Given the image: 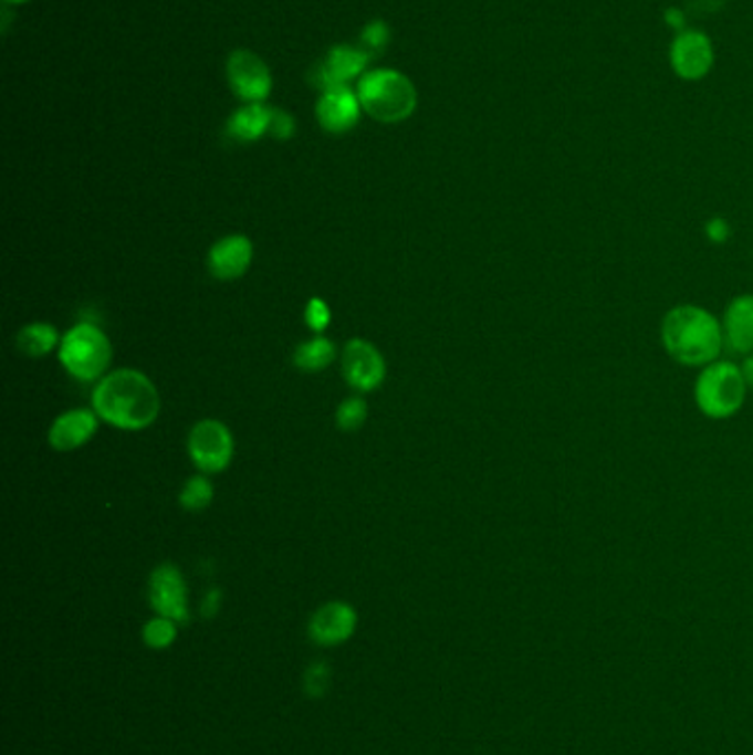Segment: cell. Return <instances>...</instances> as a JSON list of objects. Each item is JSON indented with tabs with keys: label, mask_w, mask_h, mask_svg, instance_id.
Here are the masks:
<instances>
[{
	"label": "cell",
	"mask_w": 753,
	"mask_h": 755,
	"mask_svg": "<svg viewBox=\"0 0 753 755\" xmlns=\"http://www.w3.org/2000/svg\"><path fill=\"white\" fill-rule=\"evenodd\" d=\"M161 409L159 391L142 371L117 369L100 380L93 391V411L106 424L122 431L150 427Z\"/></svg>",
	"instance_id": "cell-1"
},
{
	"label": "cell",
	"mask_w": 753,
	"mask_h": 755,
	"mask_svg": "<svg viewBox=\"0 0 753 755\" xmlns=\"http://www.w3.org/2000/svg\"><path fill=\"white\" fill-rule=\"evenodd\" d=\"M666 352L686 367H708L725 349L721 321L699 305H677L661 323Z\"/></svg>",
	"instance_id": "cell-2"
},
{
	"label": "cell",
	"mask_w": 753,
	"mask_h": 755,
	"mask_svg": "<svg viewBox=\"0 0 753 755\" xmlns=\"http://www.w3.org/2000/svg\"><path fill=\"white\" fill-rule=\"evenodd\" d=\"M363 111L380 124H398L414 115L418 91L398 69H369L356 84Z\"/></svg>",
	"instance_id": "cell-3"
},
{
	"label": "cell",
	"mask_w": 753,
	"mask_h": 755,
	"mask_svg": "<svg viewBox=\"0 0 753 755\" xmlns=\"http://www.w3.org/2000/svg\"><path fill=\"white\" fill-rule=\"evenodd\" d=\"M747 391L741 367L730 360H717L703 367L694 385V400L703 416L712 420H728L743 409Z\"/></svg>",
	"instance_id": "cell-4"
},
{
	"label": "cell",
	"mask_w": 753,
	"mask_h": 755,
	"mask_svg": "<svg viewBox=\"0 0 753 755\" xmlns=\"http://www.w3.org/2000/svg\"><path fill=\"white\" fill-rule=\"evenodd\" d=\"M111 343L106 334L93 323H77L71 327L57 347V358L69 376L80 382H93L104 376L111 365Z\"/></svg>",
	"instance_id": "cell-5"
},
{
	"label": "cell",
	"mask_w": 753,
	"mask_h": 755,
	"mask_svg": "<svg viewBox=\"0 0 753 755\" xmlns=\"http://www.w3.org/2000/svg\"><path fill=\"white\" fill-rule=\"evenodd\" d=\"M188 455L201 473L215 475L226 471L234 455L230 429L219 420L197 422L188 436Z\"/></svg>",
	"instance_id": "cell-6"
},
{
	"label": "cell",
	"mask_w": 753,
	"mask_h": 755,
	"mask_svg": "<svg viewBox=\"0 0 753 755\" xmlns=\"http://www.w3.org/2000/svg\"><path fill=\"white\" fill-rule=\"evenodd\" d=\"M228 86L243 104L265 102L272 93V73L263 57L250 49H234L226 60Z\"/></svg>",
	"instance_id": "cell-7"
},
{
	"label": "cell",
	"mask_w": 753,
	"mask_h": 755,
	"mask_svg": "<svg viewBox=\"0 0 753 755\" xmlns=\"http://www.w3.org/2000/svg\"><path fill=\"white\" fill-rule=\"evenodd\" d=\"M363 104L352 84H336L321 88L316 99V119L323 130L341 135L352 130L363 115Z\"/></svg>",
	"instance_id": "cell-8"
},
{
	"label": "cell",
	"mask_w": 753,
	"mask_h": 755,
	"mask_svg": "<svg viewBox=\"0 0 753 755\" xmlns=\"http://www.w3.org/2000/svg\"><path fill=\"white\" fill-rule=\"evenodd\" d=\"M341 363L347 385L363 394L378 389L387 374L385 358L380 356V352L363 338H354L345 345Z\"/></svg>",
	"instance_id": "cell-9"
},
{
	"label": "cell",
	"mask_w": 753,
	"mask_h": 755,
	"mask_svg": "<svg viewBox=\"0 0 753 755\" xmlns=\"http://www.w3.org/2000/svg\"><path fill=\"white\" fill-rule=\"evenodd\" d=\"M148 597L150 606L159 617H166L175 623H186L188 621V595H186V584L181 573L164 564L153 570L150 581H148Z\"/></svg>",
	"instance_id": "cell-10"
},
{
	"label": "cell",
	"mask_w": 753,
	"mask_h": 755,
	"mask_svg": "<svg viewBox=\"0 0 753 755\" xmlns=\"http://www.w3.org/2000/svg\"><path fill=\"white\" fill-rule=\"evenodd\" d=\"M372 53L363 46L354 44H334L325 60L316 69V84L318 88L336 86V84H352L360 80L369 69Z\"/></svg>",
	"instance_id": "cell-11"
},
{
	"label": "cell",
	"mask_w": 753,
	"mask_h": 755,
	"mask_svg": "<svg viewBox=\"0 0 753 755\" xmlns=\"http://www.w3.org/2000/svg\"><path fill=\"white\" fill-rule=\"evenodd\" d=\"M674 71L686 80L703 77L714 64V49L708 35L699 31H683L677 35L670 49Z\"/></svg>",
	"instance_id": "cell-12"
},
{
	"label": "cell",
	"mask_w": 753,
	"mask_h": 755,
	"mask_svg": "<svg viewBox=\"0 0 753 755\" xmlns=\"http://www.w3.org/2000/svg\"><path fill=\"white\" fill-rule=\"evenodd\" d=\"M252 241L243 234L219 239L208 252V270L219 281H234L243 276L252 263Z\"/></svg>",
	"instance_id": "cell-13"
},
{
	"label": "cell",
	"mask_w": 753,
	"mask_h": 755,
	"mask_svg": "<svg viewBox=\"0 0 753 755\" xmlns=\"http://www.w3.org/2000/svg\"><path fill=\"white\" fill-rule=\"evenodd\" d=\"M97 431V413L73 409L57 416L49 429V444L57 453H69L84 447Z\"/></svg>",
	"instance_id": "cell-14"
},
{
	"label": "cell",
	"mask_w": 753,
	"mask_h": 755,
	"mask_svg": "<svg viewBox=\"0 0 753 755\" xmlns=\"http://www.w3.org/2000/svg\"><path fill=\"white\" fill-rule=\"evenodd\" d=\"M356 628V612L352 606L334 601L323 606L310 621V637L318 646H336L352 637Z\"/></svg>",
	"instance_id": "cell-15"
},
{
	"label": "cell",
	"mask_w": 753,
	"mask_h": 755,
	"mask_svg": "<svg viewBox=\"0 0 753 755\" xmlns=\"http://www.w3.org/2000/svg\"><path fill=\"white\" fill-rule=\"evenodd\" d=\"M725 349L734 354H753V294L736 296L723 314Z\"/></svg>",
	"instance_id": "cell-16"
},
{
	"label": "cell",
	"mask_w": 753,
	"mask_h": 755,
	"mask_svg": "<svg viewBox=\"0 0 753 755\" xmlns=\"http://www.w3.org/2000/svg\"><path fill=\"white\" fill-rule=\"evenodd\" d=\"M272 106H265L263 102H254V104H243L239 106L226 122V133L241 144L248 141H257L261 139L265 133H270V124H272Z\"/></svg>",
	"instance_id": "cell-17"
},
{
	"label": "cell",
	"mask_w": 753,
	"mask_h": 755,
	"mask_svg": "<svg viewBox=\"0 0 753 755\" xmlns=\"http://www.w3.org/2000/svg\"><path fill=\"white\" fill-rule=\"evenodd\" d=\"M15 347L29 358H42L60 347L57 332L49 323H29L15 336Z\"/></svg>",
	"instance_id": "cell-18"
},
{
	"label": "cell",
	"mask_w": 753,
	"mask_h": 755,
	"mask_svg": "<svg viewBox=\"0 0 753 755\" xmlns=\"http://www.w3.org/2000/svg\"><path fill=\"white\" fill-rule=\"evenodd\" d=\"M334 358H336V349L332 340H327L325 336H314L312 340L299 345L294 352V365L307 374L327 369L334 363Z\"/></svg>",
	"instance_id": "cell-19"
},
{
	"label": "cell",
	"mask_w": 753,
	"mask_h": 755,
	"mask_svg": "<svg viewBox=\"0 0 753 755\" xmlns=\"http://www.w3.org/2000/svg\"><path fill=\"white\" fill-rule=\"evenodd\" d=\"M212 497H215L212 484L203 475H195L184 484V489L179 493V504H181V508H186L190 513H199V511L210 506Z\"/></svg>",
	"instance_id": "cell-20"
},
{
	"label": "cell",
	"mask_w": 753,
	"mask_h": 755,
	"mask_svg": "<svg viewBox=\"0 0 753 755\" xmlns=\"http://www.w3.org/2000/svg\"><path fill=\"white\" fill-rule=\"evenodd\" d=\"M367 420V402L363 398H347L336 411V424L343 431H358Z\"/></svg>",
	"instance_id": "cell-21"
},
{
	"label": "cell",
	"mask_w": 753,
	"mask_h": 755,
	"mask_svg": "<svg viewBox=\"0 0 753 755\" xmlns=\"http://www.w3.org/2000/svg\"><path fill=\"white\" fill-rule=\"evenodd\" d=\"M391 42V29L385 20H372L365 24L360 33V46L367 49L369 53H383L385 46Z\"/></svg>",
	"instance_id": "cell-22"
},
{
	"label": "cell",
	"mask_w": 753,
	"mask_h": 755,
	"mask_svg": "<svg viewBox=\"0 0 753 755\" xmlns=\"http://www.w3.org/2000/svg\"><path fill=\"white\" fill-rule=\"evenodd\" d=\"M175 639V621L166 619V617H157L153 621H148V626L144 628V641L155 648V650H161V648H168Z\"/></svg>",
	"instance_id": "cell-23"
},
{
	"label": "cell",
	"mask_w": 753,
	"mask_h": 755,
	"mask_svg": "<svg viewBox=\"0 0 753 755\" xmlns=\"http://www.w3.org/2000/svg\"><path fill=\"white\" fill-rule=\"evenodd\" d=\"M330 321H332V312H330L327 303L323 298H312L307 303V307H305V323H307V327L316 336H321L327 329Z\"/></svg>",
	"instance_id": "cell-24"
},
{
	"label": "cell",
	"mask_w": 753,
	"mask_h": 755,
	"mask_svg": "<svg viewBox=\"0 0 753 755\" xmlns=\"http://www.w3.org/2000/svg\"><path fill=\"white\" fill-rule=\"evenodd\" d=\"M296 133V122L294 117L287 113V111H281V108H274L272 113V124H270V135L285 141L290 137H294Z\"/></svg>",
	"instance_id": "cell-25"
},
{
	"label": "cell",
	"mask_w": 753,
	"mask_h": 755,
	"mask_svg": "<svg viewBox=\"0 0 753 755\" xmlns=\"http://www.w3.org/2000/svg\"><path fill=\"white\" fill-rule=\"evenodd\" d=\"M330 683V670L325 663H314L305 674V690L312 696H321L327 690Z\"/></svg>",
	"instance_id": "cell-26"
},
{
	"label": "cell",
	"mask_w": 753,
	"mask_h": 755,
	"mask_svg": "<svg viewBox=\"0 0 753 755\" xmlns=\"http://www.w3.org/2000/svg\"><path fill=\"white\" fill-rule=\"evenodd\" d=\"M705 232H708L710 241H714V243H723V241L730 237V226H728V221H725V219H712V221L708 223Z\"/></svg>",
	"instance_id": "cell-27"
},
{
	"label": "cell",
	"mask_w": 753,
	"mask_h": 755,
	"mask_svg": "<svg viewBox=\"0 0 753 755\" xmlns=\"http://www.w3.org/2000/svg\"><path fill=\"white\" fill-rule=\"evenodd\" d=\"M219 599H221V593H219V590H212V593H208V597H206V601H203V608H201V612H203V617H206V619H210V617H215V615H217Z\"/></svg>",
	"instance_id": "cell-28"
},
{
	"label": "cell",
	"mask_w": 753,
	"mask_h": 755,
	"mask_svg": "<svg viewBox=\"0 0 753 755\" xmlns=\"http://www.w3.org/2000/svg\"><path fill=\"white\" fill-rule=\"evenodd\" d=\"M741 371H743V378H745V382H747V389H752L753 391V354H750V356L745 358V363L741 365Z\"/></svg>",
	"instance_id": "cell-29"
},
{
	"label": "cell",
	"mask_w": 753,
	"mask_h": 755,
	"mask_svg": "<svg viewBox=\"0 0 753 755\" xmlns=\"http://www.w3.org/2000/svg\"><path fill=\"white\" fill-rule=\"evenodd\" d=\"M7 4H24V2H29V0H4Z\"/></svg>",
	"instance_id": "cell-30"
}]
</instances>
